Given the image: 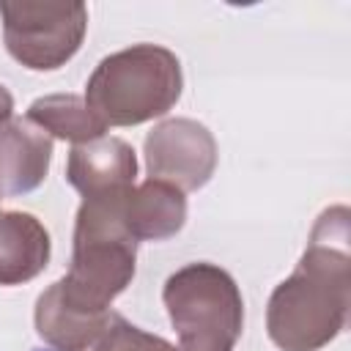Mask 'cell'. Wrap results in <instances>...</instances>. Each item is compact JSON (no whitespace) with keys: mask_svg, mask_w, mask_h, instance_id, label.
Returning a JSON list of instances; mask_svg holds the SVG:
<instances>
[{"mask_svg":"<svg viewBox=\"0 0 351 351\" xmlns=\"http://www.w3.org/2000/svg\"><path fill=\"white\" fill-rule=\"evenodd\" d=\"M348 208H326L291 277L269 296L266 332L280 351H321L348 324L351 230Z\"/></svg>","mask_w":351,"mask_h":351,"instance_id":"1","label":"cell"},{"mask_svg":"<svg viewBox=\"0 0 351 351\" xmlns=\"http://www.w3.org/2000/svg\"><path fill=\"white\" fill-rule=\"evenodd\" d=\"M126 192L82 200L74 222L71 266L66 277L47 288L60 307L85 315L110 310L112 299L132 282L137 241L121 217Z\"/></svg>","mask_w":351,"mask_h":351,"instance_id":"2","label":"cell"},{"mask_svg":"<svg viewBox=\"0 0 351 351\" xmlns=\"http://www.w3.org/2000/svg\"><path fill=\"white\" fill-rule=\"evenodd\" d=\"M181 60L159 44H134L99 60L85 104L104 126H137L165 115L181 99Z\"/></svg>","mask_w":351,"mask_h":351,"instance_id":"3","label":"cell"},{"mask_svg":"<svg viewBox=\"0 0 351 351\" xmlns=\"http://www.w3.org/2000/svg\"><path fill=\"white\" fill-rule=\"evenodd\" d=\"M162 302L178 332V351H233L244 326V299L236 280L217 263H186L162 288Z\"/></svg>","mask_w":351,"mask_h":351,"instance_id":"4","label":"cell"},{"mask_svg":"<svg viewBox=\"0 0 351 351\" xmlns=\"http://www.w3.org/2000/svg\"><path fill=\"white\" fill-rule=\"evenodd\" d=\"M8 55L30 71H55L82 47L88 8L82 3H0Z\"/></svg>","mask_w":351,"mask_h":351,"instance_id":"5","label":"cell"},{"mask_svg":"<svg viewBox=\"0 0 351 351\" xmlns=\"http://www.w3.org/2000/svg\"><path fill=\"white\" fill-rule=\"evenodd\" d=\"M36 332L55 351H178L159 335L143 332L121 313H71L47 291L36 299Z\"/></svg>","mask_w":351,"mask_h":351,"instance_id":"6","label":"cell"},{"mask_svg":"<svg viewBox=\"0 0 351 351\" xmlns=\"http://www.w3.org/2000/svg\"><path fill=\"white\" fill-rule=\"evenodd\" d=\"M148 178L195 192L208 184L217 170V140L192 118H170L154 126L145 137Z\"/></svg>","mask_w":351,"mask_h":351,"instance_id":"7","label":"cell"},{"mask_svg":"<svg viewBox=\"0 0 351 351\" xmlns=\"http://www.w3.org/2000/svg\"><path fill=\"white\" fill-rule=\"evenodd\" d=\"M137 156L132 145L121 137H96L90 143L74 145L66 162V181L88 197H110L134 186Z\"/></svg>","mask_w":351,"mask_h":351,"instance_id":"8","label":"cell"},{"mask_svg":"<svg viewBox=\"0 0 351 351\" xmlns=\"http://www.w3.org/2000/svg\"><path fill=\"white\" fill-rule=\"evenodd\" d=\"M52 137L27 118L0 126V200L33 192L49 170Z\"/></svg>","mask_w":351,"mask_h":351,"instance_id":"9","label":"cell"},{"mask_svg":"<svg viewBox=\"0 0 351 351\" xmlns=\"http://www.w3.org/2000/svg\"><path fill=\"white\" fill-rule=\"evenodd\" d=\"M121 217L134 241H165L186 222V197L173 184L148 178L123 197Z\"/></svg>","mask_w":351,"mask_h":351,"instance_id":"10","label":"cell"},{"mask_svg":"<svg viewBox=\"0 0 351 351\" xmlns=\"http://www.w3.org/2000/svg\"><path fill=\"white\" fill-rule=\"evenodd\" d=\"M52 255L49 230L27 211H0V285L36 280Z\"/></svg>","mask_w":351,"mask_h":351,"instance_id":"11","label":"cell"},{"mask_svg":"<svg viewBox=\"0 0 351 351\" xmlns=\"http://www.w3.org/2000/svg\"><path fill=\"white\" fill-rule=\"evenodd\" d=\"M25 118L36 123L41 132H47L49 137H60L74 145H82L107 134V126L96 118V112L85 104V99L74 93L41 96L27 107Z\"/></svg>","mask_w":351,"mask_h":351,"instance_id":"12","label":"cell"},{"mask_svg":"<svg viewBox=\"0 0 351 351\" xmlns=\"http://www.w3.org/2000/svg\"><path fill=\"white\" fill-rule=\"evenodd\" d=\"M14 118V96L8 93L5 85H0V126Z\"/></svg>","mask_w":351,"mask_h":351,"instance_id":"13","label":"cell"}]
</instances>
